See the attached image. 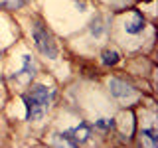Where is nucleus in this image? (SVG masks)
<instances>
[{"instance_id": "2", "label": "nucleus", "mask_w": 158, "mask_h": 148, "mask_svg": "<svg viewBox=\"0 0 158 148\" xmlns=\"http://www.w3.org/2000/svg\"><path fill=\"white\" fill-rule=\"evenodd\" d=\"M32 34H34V42H36L40 51H42L44 56H48L49 59H56L57 57V47H56V43H53L52 36L42 28V24H34Z\"/></svg>"}, {"instance_id": "12", "label": "nucleus", "mask_w": 158, "mask_h": 148, "mask_svg": "<svg viewBox=\"0 0 158 148\" xmlns=\"http://www.w3.org/2000/svg\"><path fill=\"white\" fill-rule=\"evenodd\" d=\"M0 53H2V51H0Z\"/></svg>"}, {"instance_id": "3", "label": "nucleus", "mask_w": 158, "mask_h": 148, "mask_svg": "<svg viewBox=\"0 0 158 148\" xmlns=\"http://www.w3.org/2000/svg\"><path fill=\"white\" fill-rule=\"evenodd\" d=\"M22 61H24V65L16 75H14V79H16L18 83H30L34 79V75H36V61L32 59V56H24Z\"/></svg>"}, {"instance_id": "10", "label": "nucleus", "mask_w": 158, "mask_h": 148, "mask_svg": "<svg viewBox=\"0 0 158 148\" xmlns=\"http://www.w3.org/2000/svg\"><path fill=\"white\" fill-rule=\"evenodd\" d=\"M22 6V0H0V8H6V10H14Z\"/></svg>"}, {"instance_id": "11", "label": "nucleus", "mask_w": 158, "mask_h": 148, "mask_svg": "<svg viewBox=\"0 0 158 148\" xmlns=\"http://www.w3.org/2000/svg\"><path fill=\"white\" fill-rule=\"evenodd\" d=\"M95 125H97L99 128H103V130H107V128L115 126V121H113V118H99Z\"/></svg>"}, {"instance_id": "9", "label": "nucleus", "mask_w": 158, "mask_h": 148, "mask_svg": "<svg viewBox=\"0 0 158 148\" xmlns=\"http://www.w3.org/2000/svg\"><path fill=\"white\" fill-rule=\"evenodd\" d=\"M103 32H105V26H103L101 18H95V20L91 22V34H93L95 38H101Z\"/></svg>"}, {"instance_id": "4", "label": "nucleus", "mask_w": 158, "mask_h": 148, "mask_svg": "<svg viewBox=\"0 0 158 148\" xmlns=\"http://www.w3.org/2000/svg\"><path fill=\"white\" fill-rule=\"evenodd\" d=\"M63 134L69 136L71 140H75L77 144H83V142L89 140V136H91V128H89L85 122H81L79 126L75 128H69V130H63Z\"/></svg>"}, {"instance_id": "1", "label": "nucleus", "mask_w": 158, "mask_h": 148, "mask_svg": "<svg viewBox=\"0 0 158 148\" xmlns=\"http://www.w3.org/2000/svg\"><path fill=\"white\" fill-rule=\"evenodd\" d=\"M28 121H40L49 109V89L46 85H34L32 91L24 95Z\"/></svg>"}, {"instance_id": "8", "label": "nucleus", "mask_w": 158, "mask_h": 148, "mask_svg": "<svg viewBox=\"0 0 158 148\" xmlns=\"http://www.w3.org/2000/svg\"><path fill=\"white\" fill-rule=\"evenodd\" d=\"M118 59H121V56H118V51H115V49H105L103 56H101V61L105 65H115V63H118Z\"/></svg>"}, {"instance_id": "7", "label": "nucleus", "mask_w": 158, "mask_h": 148, "mask_svg": "<svg viewBox=\"0 0 158 148\" xmlns=\"http://www.w3.org/2000/svg\"><path fill=\"white\" fill-rule=\"evenodd\" d=\"M142 140H144L146 146H158V132L154 130V128H144L142 130Z\"/></svg>"}, {"instance_id": "6", "label": "nucleus", "mask_w": 158, "mask_h": 148, "mask_svg": "<svg viewBox=\"0 0 158 148\" xmlns=\"http://www.w3.org/2000/svg\"><path fill=\"white\" fill-rule=\"evenodd\" d=\"M142 28H144V18H142L138 12L131 20H127V22H125V30H127L128 34H138V32H142Z\"/></svg>"}, {"instance_id": "5", "label": "nucleus", "mask_w": 158, "mask_h": 148, "mask_svg": "<svg viewBox=\"0 0 158 148\" xmlns=\"http://www.w3.org/2000/svg\"><path fill=\"white\" fill-rule=\"evenodd\" d=\"M109 89H111V95H115L117 99H127L132 95V87L118 81V79H111L109 81Z\"/></svg>"}]
</instances>
